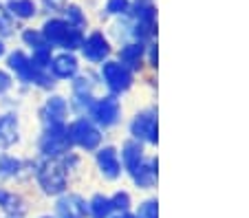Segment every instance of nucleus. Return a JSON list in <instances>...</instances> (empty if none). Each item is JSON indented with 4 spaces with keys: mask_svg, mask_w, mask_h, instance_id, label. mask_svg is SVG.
Returning a JSON list of instances; mask_svg holds the SVG:
<instances>
[{
    "mask_svg": "<svg viewBox=\"0 0 249 218\" xmlns=\"http://www.w3.org/2000/svg\"><path fill=\"white\" fill-rule=\"evenodd\" d=\"M42 5L49 14H62L66 7V0H42Z\"/></svg>",
    "mask_w": 249,
    "mask_h": 218,
    "instance_id": "nucleus-29",
    "label": "nucleus"
},
{
    "mask_svg": "<svg viewBox=\"0 0 249 218\" xmlns=\"http://www.w3.org/2000/svg\"><path fill=\"white\" fill-rule=\"evenodd\" d=\"M14 34V16L7 11V7L0 5V38Z\"/></svg>",
    "mask_w": 249,
    "mask_h": 218,
    "instance_id": "nucleus-27",
    "label": "nucleus"
},
{
    "mask_svg": "<svg viewBox=\"0 0 249 218\" xmlns=\"http://www.w3.org/2000/svg\"><path fill=\"white\" fill-rule=\"evenodd\" d=\"M80 51L86 62H90V64H102V62H106L110 57L113 47H110L108 38H106L102 31H93L90 35H86V38L82 40Z\"/></svg>",
    "mask_w": 249,
    "mask_h": 218,
    "instance_id": "nucleus-9",
    "label": "nucleus"
},
{
    "mask_svg": "<svg viewBox=\"0 0 249 218\" xmlns=\"http://www.w3.org/2000/svg\"><path fill=\"white\" fill-rule=\"evenodd\" d=\"M110 205H113V212H132V196L126 190H117L110 196Z\"/></svg>",
    "mask_w": 249,
    "mask_h": 218,
    "instance_id": "nucleus-23",
    "label": "nucleus"
},
{
    "mask_svg": "<svg viewBox=\"0 0 249 218\" xmlns=\"http://www.w3.org/2000/svg\"><path fill=\"white\" fill-rule=\"evenodd\" d=\"M99 82L108 88L110 95L122 97L135 84V73L128 67H124L119 60H110L108 57L106 62L99 64Z\"/></svg>",
    "mask_w": 249,
    "mask_h": 218,
    "instance_id": "nucleus-5",
    "label": "nucleus"
},
{
    "mask_svg": "<svg viewBox=\"0 0 249 218\" xmlns=\"http://www.w3.org/2000/svg\"><path fill=\"white\" fill-rule=\"evenodd\" d=\"M42 218H51V216H42Z\"/></svg>",
    "mask_w": 249,
    "mask_h": 218,
    "instance_id": "nucleus-34",
    "label": "nucleus"
},
{
    "mask_svg": "<svg viewBox=\"0 0 249 218\" xmlns=\"http://www.w3.org/2000/svg\"><path fill=\"white\" fill-rule=\"evenodd\" d=\"M146 44L148 42H139V40H126L119 47L117 60L122 62L124 67H128L132 73H141L146 67Z\"/></svg>",
    "mask_w": 249,
    "mask_h": 218,
    "instance_id": "nucleus-10",
    "label": "nucleus"
},
{
    "mask_svg": "<svg viewBox=\"0 0 249 218\" xmlns=\"http://www.w3.org/2000/svg\"><path fill=\"white\" fill-rule=\"evenodd\" d=\"M137 218H159V201L157 196H150V199H143L135 209Z\"/></svg>",
    "mask_w": 249,
    "mask_h": 218,
    "instance_id": "nucleus-22",
    "label": "nucleus"
},
{
    "mask_svg": "<svg viewBox=\"0 0 249 218\" xmlns=\"http://www.w3.org/2000/svg\"><path fill=\"white\" fill-rule=\"evenodd\" d=\"M69 101L62 95H51L47 101H44L42 110H40V117H42V126H60V123H66V117H69Z\"/></svg>",
    "mask_w": 249,
    "mask_h": 218,
    "instance_id": "nucleus-16",
    "label": "nucleus"
},
{
    "mask_svg": "<svg viewBox=\"0 0 249 218\" xmlns=\"http://www.w3.org/2000/svg\"><path fill=\"white\" fill-rule=\"evenodd\" d=\"M38 148L42 157H64L66 152L73 150V143H71L69 133H66V123L44 126Z\"/></svg>",
    "mask_w": 249,
    "mask_h": 218,
    "instance_id": "nucleus-7",
    "label": "nucleus"
},
{
    "mask_svg": "<svg viewBox=\"0 0 249 218\" xmlns=\"http://www.w3.org/2000/svg\"><path fill=\"white\" fill-rule=\"evenodd\" d=\"M130 7H132V0H108V2H106V14L119 16V18H128Z\"/></svg>",
    "mask_w": 249,
    "mask_h": 218,
    "instance_id": "nucleus-25",
    "label": "nucleus"
},
{
    "mask_svg": "<svg viewBox=\"0 0 249 218\" xmlns=\"http://www.w3.org/2000/svg\"><path fill=\"white\" fill-rule=\"evenodd\" d=\"M95 163L99 174L106 181H117L124 174V166L119 159V150L115 146H99L95 150Z\"/></svg>",
    "mask_w": 249,
    "mask_h": 218,
    "instance_id": "nucleus-8",
    "label": "nucleus"
},
{
    "mask_svg": "<svg viewBox=\"0 0 249 218\" xmlns=\"http://www.w3.org/2000/svg\"><path fill=\"white\" fill-rule=\"evenodd\" d=\"M113 205H110V196L95 194L89 201V218H110L113 216Z\"/></svg>",
    "mask_w": 249,
    "mask_h": 218,
    "instance_id": "nucleus-19",
    "label": "nucleus"
},
{
    "mask_svg": "<svg viewBox=\"0 0 249 218\" xmlns=\"http://www.w3.org/2000/svg\"><path fill=\"white\" fill-rule=\"evenodd\" d=\"M64 20L69 24H73V27H77V29H82L84 31V27H86V16L82 14V9L77 5H69V7H64Z\"/></svg>",
    "mask_w": 249,
    "mask_h": 218,
    "instance_id": "nucleus-24",
    "label": "nucleus"
},
{
    "mask_svg": "<svg viewBox=\"0 0 249 218\" xmlns=\"http://www.w3.org/2000/svg\"><path fill=\"white\" fill-rule=\"evenodd\" d=\"M110 218H137L135 212H115Z\"/></svg>",
    "mask_w": 249,
    "mask_h": 218,
    "instance_id": "nucleus-31",
    "label": "nucleus"
},
{
    "mask_svg": "<svg viewBox=\"0 0 249 218\" xmlns=\"http://www.w3.org/2000/svg\"><path fill=\"white\" fill-rule=\"evenodd\" d=\"M128 134L146 148H155L159 143V110L155 106L137 110L128 123Z\"/></svg>",
    "mask_w": 249,
    "mask_h": 218,
    "instance_id": "nucleus-3",
    "label": "nucleus"
},
{
    "mask_svg": "<svg viewBox=\"0 0 249 218\" xmlns=\"http://www.w3.org/2000/svg\"><path fill=\"white\" fill-rule=\"evenodd\" d=\"M86 117L93 119L102 130L113 128L122 119V101L117 95H110V93L104 97H95L93 104L86 110Z\"/></svg>",
    "mask_w": 249,
    "mask_h": 218,
    "instance_id": "nucleus-6",
    "label": "nucleus"
},
{
    "mask_svg": "<svg viewBox=\"0 0 249 218\" xmlns=\"http://www.w3.org/2000/svg\"><path fill=\"white\" fill-rule=\"evenodd\" d=\"M146 146L137 139H126L122 143V152H119V159H122V166H124V174H132L141 163L146 161Z\"/></svg>",
    "mask_w": 249,
    "mask_h": 218,
    "instance_id": "nucleus-15",
    "label": "nucleus"
},
{
    "mask_svg": "<svg viewBox=\"0 0 249 218\" xmlns=\"http://www.w3.org/2000/svg\"><path fill=\"white\" fill-rule=\"evenodd\" d=\"M5 218H20V216H5Z\"/></svg>",
    "mask_w": 249,
    "mask_h": 218,
    "instance_id": "nucleus-33",
    "label": "nucleus"
},
{
    "mask_svg": "<svg viewBox=\"0 0 249 218\" xmlns=\"http://www.w3.org/2000/svg\"><path fill=\"white\" fill-rule=\"evenodd\" d=\"M11 84H14V80H11V75L7 71H2V68H0V97L5 95L7 90L11 88Z\"/></svg>",
    "mask_w": 249,
    "mask_h": 218,
    "instance_id": "nucleus-30",
    "label": "nucleus"
},
{
    "mask_svg": "<svg viewBox=\"0 0 249 218\" xmlns=\"http://www.w3.org/2000/svg\"><path fill=\"white\" fill-rule=\"evenodd\" d=\"M22 42L27 44L29 49H42V47H49L47 44V40H44V35H42V31H36V29H27L22 34Z\"/></svg>",
    "mask_w": 249,
    "mask_h": 218,
    "instance_id": "nucleus-26",
    "label": "nucleus"
},
{
    "mask_svg": "<svg viewBox=\"0 0 249 218\" xmlns=\"http://www.w3.org/2000/svg\"><path fill=\"white\" fill-rule=\"evenodd\" d=\"M0 209L7 214V216H20L22 218L27 214V203H24L22 196L14 194V192L0 190Z\"/></svg>",
    "mask_w": 249,
    "mask_h": 218,
    "instance_id": "nucleus-18",
    "label": "nucleus"
},
{
    "mask_svg": "<svg viewBox=\"0 0 249 218\" xmlns=\"http://www.w3.org/2000/svg\"><path fill=\"white\" fill-rule=\"evenodd\" d=\"M157 62H159V51H157V40H150L146 44V67L150 71H157Z\"/></svg>",
    "mask_w": 249,
    "mask_h": 218,
    "instance_id": "nucleus-28",
    "label": "nucleus"
},
{
    "mask_svg": "<svg viewBox=\"0 0 249 218\" xmlns=\"http://www.w3.org/2000/svg\"><path fill=\"white\" fill-rule=\"evenodd\" d=\"M36 181L47 196H60L69 187V166L64 157H42L36 163Z\"/></svg>",
    "mask_w": 249,
    "mask_h": 218,
    "instance_id": "nucleus-1",
    "label": "nucleus"
},
{
    "mask_svg": "<svg viewBox=\"0 0 249 218\" xmlns=\"http://www.w3.org/2000/svg\"><path fill=\"white\" fill-rule=\"evenodd\" d=\"M137 190H155L157 181H159V159L157 157H146V161L141 163L132 174H128Z\"/></svg>",
    "mask_w": 249,
    "mask_h": 218,
    "instance_id": "nucleus-12",
    "label": "nucleus"
},
{
    "mask_svg": "<svg viewBox=\"0 0 249 218\" xmlns=\"http://www.w3.org/2000/svg\"><path fill=\"white\" fill-rule=\"evenodd\" d=\"M5 51H7V49H5V44H2V40H0V57L5 55Z\"/></svg>",
    "mask_w": 249,
    "mask_h": 218,
    "instance_id": "nucleus-32",
    "label": "nucleus"
},
{
    "mask_svg": "<svg viewBox=\"0 0 249 218\" xmlns=\"http://www.w3.org/2000/svg\"><path fill=\"white\" fill-rule=\"evenodd\" d=\"M66 133H69L73 148H80L84 152H95L104 141V130L99 128L93 119L86 117V115L66 123Z\"/></svg>",
    "mask_w": 249,
    "mask_h": 218,
    "instance_id": "nucleus-4",
    "label": "nucleus"
},
{
    "mask_svg": "<svg viewBox=\"0 0 249 218\" xmlns=\"http://www.w3.org/2000/svg\"><path fill=\"white\" fill-rule=\"evenodd\" d=\"M49 71L55 80H73L80 73V60L75 57L73 51H62L51 57Z\"/></svg>",
    "mask_w": 249,
    "mask_h": 218,
    "instance_id": "nucleus-13",
    "label": "nucleus"
},
{
    "mask_svg": "<svg viewBox=\"0 0 249 218\" xmlns=\"http://www.w3.org/2000/svg\"><path fill=\"white\" fill-rule=\"evenodd\" d=\"M22 166L24 163L18 161V159H14V157H0V181L18 176L20 170H22Z\"/></svg>",
    "mask_w": 249,
    "mask_h": 218,
    "instance_id": "nucleus-21",
    "label": "nucleus"
},
{
    "mask_svg": "<svg viewBox=\"0 0 249 218\" xmlns=\"http://www.w3.org/2000/svg\"><path fill=\"white\" fill-rule=\"evenodd\" d=\"M55 218H89V201L80 194H64L57 196Z\"/></svg>",
    "mask_w": 249,
    "mask_h": 218,
    "instance_id": "nucleus-11",
    "label": "nucleus"
},
{
    "mask_svg": "<svg viewBox=\"0 0 249 218\" xmlns=\"http://www.w3.org/2000/svg\"><path fill=\"white\" fill-rule=\"evenodd\" d=\"M20 139V121L14 113L0 115V148H11Z\"/></svg>",
    "mask_w": 249,
    "mask_h": 218,
    "instance_id": "nucleus-17",
    "label": "nucleus"
},
{
    "mask_svg": "<svg viewBox=\"0 0 249 218\" xmlns=\"http://www.w3.org/2000/svg\"><path fill=\"white\" fill-rule=\"evenodd\" d=\"M95 100V80L90 75H80L77 73L73 77V106H75L80 113L86 115L89 106Z\"/></svg>",
    "mask_w": 249,
    "mask_h": 218,
    "instance_id": "nucleus-14",
    "label": "nucleus"
},
{
    "mask_svg": "<svg viewBox=\"0 0 249 218\" xmlns=\"http://www.w3.org/2000/svg\"><path fill=\"white\" fill-rule=\"evenodd\" d=\"M51 49H62V51H80L84 31L73 24H69L64 18H51L40 29Z\"/></svg>",
    "mask_w": 249,
    "mask_h": 218,
    "instance_id": "nucleus-2",
    "label": "nucleus"
},
{
    "mask_svg": "<svg viewBox=\"0 0 249 218\" xmlns=\"http://www.w3.org/2000/svg\"><path fill=\"white\" fill-rule=\"evenodd\" d=\"M7 11H9L14 18L29 20L38 14V7H36L33 0H9V2H7Z\"/></svg>",
    "mask_w": 249,
    "mask_h": 218,
    "instance_id": "nucleus-20",
    "label": "nucleus"
}]
</instances>
